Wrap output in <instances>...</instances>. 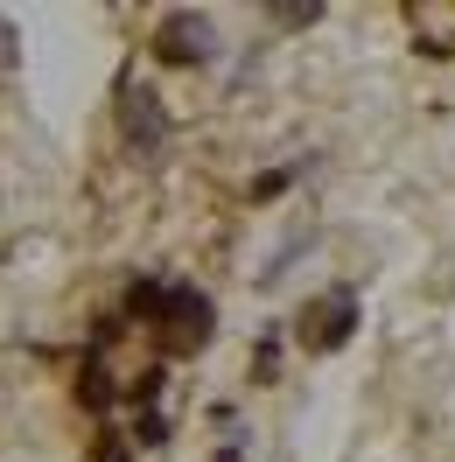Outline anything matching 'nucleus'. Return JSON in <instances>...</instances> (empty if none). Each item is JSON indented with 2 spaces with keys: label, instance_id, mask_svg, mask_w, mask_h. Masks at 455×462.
<instances>
[{
  "label": "nucleus",
  "instance_id": "39448f33",
  "mask_svg": "<svg viewBox=\"0 0 455 462\" xmlns=\"http://www.w3.org/2000/svg\"><path fill=\"white\" fill-rule=\"evenodd\" d=\"M78 400H85V406H106V400H113V385H106V372H98V365L78 378Z\"/></svg>",
  "mask_w": 455,
  "mask_h": 462
},
{
  "label": "nucleus",
  "instance_id": "f257e3e1",
  "mask_svg": "<svg viewBox=\"0 0 455 462\" xmlns=\"http://www.w3.org/2000/svg\"><path fill=\"white\" fill-rule=\"evenodd\" d=\"M358 329V294L337 288L322 309H302V344L309 350H343V337Z\"/></svg>",
  "mask_w": 455,
  "mask_h": 462
},
{
  "label": "nucleus",
  "instance_id": "f03ea898",
  "mask_svg": "<svg viewBox=\"0 0 455 462\" xmlns=\"http://www.w3.org/2000/svg\"><path fill=\"white\" fill-rule=\"evenodd\" d=\"M203 14H190V7H175V14H162V29H154V57L162 63H203Z\"/></svg>",
  "mask_w": 455,
  "mask_h": 462
},
{
  "label": "nucleus",
  "instance_id": "7ed1b4c3",
  "mask_svg": "<svg viewBox=\"0 0 455 462\" xmlns=\"http://www.w3.org/2000/svg\"><path fill=\"white\" fill-rule=\"evenodd\" d=\"M169 301H175V288H169V281H154V273H141V281L126 288V309H134L141 322H154V329L169 322Z\"/></svg>",
  "mask_w": 455,
  "mask_h": 462
},
{
  "label": "nucleus",
  "instance_id": "20e7f679",
  "mask_svg": "<svg viewBox=\"0 0 455 462\" xmlns=\"http://www.w3.org/2000/svg\"><path fill=\"white\" fill-rule=\"evenodd\" d=\"M126 134L141 147L162 141V98H154V91H126Z\"/></svg>",
  "mask_w": 455,
  "mask_h": 462
},
{
  "label": "nucleus",
  "instance_id": "423d86ee",
  "mask_svg": "<svg viewBox=\"0 0 455 462\" xmlns=\"http://www.w3.org/2000/svg\"><path fill=\"white\" fill-rule=\"evenodd\" d=\"M134 400H141V406H154V400H162V372H141V385H134Z\"/></svg>",
  "mask_w": 455,
  "mask_h": 462
}]
</instances>
